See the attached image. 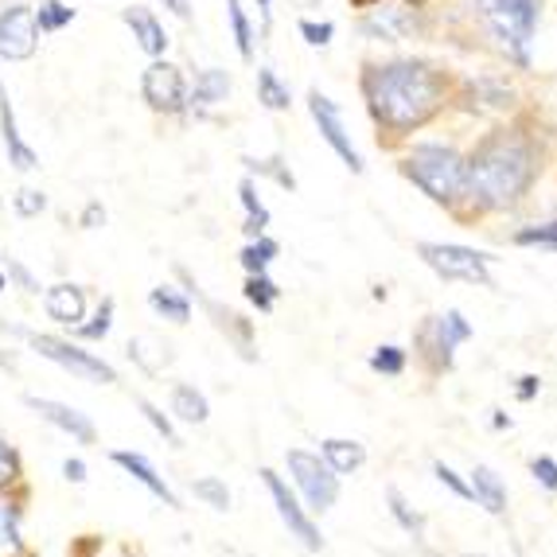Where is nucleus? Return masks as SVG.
<instances>
[{
	"label": "nucleus",
	"instance_id": "obj_1",
	"mask_svg": "<svg viewBox=\"0 0 557 557\" xmlns=\"http://www.w3.org/2000/svg\"><path fill=\"white\" fill-rule=\"evenodd\" d=\"M362 90H367L374 121H382L394 133H413L445 102L441 71L429 63H418V59L371 66L367 78H362Z\"/></svg>",
	"mask_w": 557,
	"mask_h": 557
},
{
	"label": "nucleus",
	"instance_id": "obj_2",
	"mask_svg": "<svg viewBox=\"0 0 557 557\" xmlns=\"http://www.w3.org/2000/svg\"><path fill=\"white\" fill-rule=\"evenodd\" d=\"M534 149L519 133H495L468 160V196L483 207H511L534 180Z\"/></svg>",
	"mask_w": 557,
	"mask_h": 557
},
{
	"label": "nucleus",
	"instance_id": "obj_3",
	"mask_svg": "<svg viewBox=\"0 0 557 557\" xmlns=\"http://www.w3.org/2000/svg\"><path fill=\"white\" fill-rule=\"evenodd\" d=\"M401 168L433 203L453 207L468 196V160L445 145H418Z\"/></svg>",
	"mask_w": 557,
	"mask_h": 557
},
{
	"label": "nucleus",
	"instance_id": "obj_4",
	"mask_svg": "<svg viewBox=\"0 0 557 557\" xmlns=\"http://www.w3.org/2000/svg\"><path fill=\"white\" fill-rule=\"evenodd\" d=\"M480 16L503 55L527 66L530 44H534V32H539L542 0H480Z\"/></svg>",
	"mask_w": 557,
	"mask_h": 557
},
{
	"label": "nucleus",
	"instance_id": "obj_5",
	"mask_svg": "<svg viewBox=\"0 0 557 557\" xmlns=\"http://www.w3.org/2000/svg\"><path fill=\"white\" fill-rule=\"evenodd\" d=\"M418 253L437 277L492 288V258L472 250V246H456V242H421Z\"/></svg>",
	"mask_w": 557,
	"mask_h": 557
},
{
	"label": "nucleus",
	"instance_id": "obj_6",
	"mask_svg": "<svg viewBox=\"0 0 557 557\" xmlns=\"http://www.w3.org/2000/svg\"><path fill=\"white\" fill-rule=\"evenodd\" d=\"M285 465H288L293 483H297V492L305 495L308 511H317V515L332 511L335 499H339V475L327 468V460L305 453V448H288Z\"/></svg>",
	"mask_w": 557,
	"mask_h": 557
},
{
	"label": "nucleus",
	"instance_id": "obj_7",
	"mask_svg": "<svg viewBox=\"0 0 557 557\" xmlns=\"http://www.w3.org/2000/svg\"><path fill=\"white\" fill-rule=\"evenodd\" d=\"M32 347H36L44 359L59 362L63 371L78 374V379H86V382H106V386L117 382V371H113L110 362L98 359L94 351H83V347L71 344V339H59V335H32Z\"/></svg>",
	"mask_w": 557,
	"mask_h": 557
},
{
	"label": "nucleus",
	"instance_id": "obj_8",
	"mask_svg": "<svg viewBox=\"0 0 557 557\" xmlns=\"http://www.w3.org/2000/svg\"><path fill=\"white\" fill-rule=\"evenodd\" d=\"M261 483H265V492H270L273 507H277V515L288 527V534H293L305 549L324 546V539H320V530H317V522H312V515H308V507H300V499L288 492V483L281 480L273 468H261Z\"/></svg>",
	"mask_w": 557,
	"mask_h": 557
},
{
	"label": "nucleus",
	"instance_id": "obj_9",
	"mask_svg": "<svg viewBox=\"0 0 557 557\" xmlns=\"http://www.w3.org/2000/svg\"><path fill=\"white\" fill-rule=\"evenodd\" d=\"M308 110H312V121H317V129H320V137L327 140L335 149V157L344 160L351 172H362V157H359V149L351 145V137H347V129H344V113H339V106L327 98V94H320V90H312L308 94Z\"/></svg>",
	"mask_w": 557,
	"mask_h": 557
},
{
	"label": "nucleus",
	"instance_id": "obj_10",
	"mask_svg": "<svg viewBox=\"0 0 557 557\" xmlns=\"http://www.w3.org/2000/svg\"><path fill=\"white\" fill-rule=\"evenodd\" d=\"M39 47L36 9L28 4H9L0 12V59H32Z\"/></svg>",
	"mask_w": 557,
	"mask_h": 557
},
{
	"label": "nucleus",
	"instance_id": "obj_11",
	"mask_svg": "<svg viewBox=\"0 0 557 557\" xmlns=\"http://www.w3.org/2000/svg\"><path fill=\"white\" fill-rule=\"evenodd\" d=\"M140 94H145V102L160 113H176L184 110L187 102V86H184V75H180V66L172 63H152L145 75H140Z\"/></svg>",
	"mask_w": 557,
	"mask_h": 557
},
{
	"label": "nucleus",
	"instance_id": "obj_12",
	"mask_svg": "<svg viewBox=\"0 0 557 557\" xmlns=\"http://www.w3.org/2000/svg\"><path fill=\"white\" fill-rule=\"evenodd\" d=\"M468 339H472V324H468L465 312H456V308H448L445 317H433L421 327V344L437 355V367H445V371L453 367L456 347L468 344Z\"/></svg>",
	"mask_w": 557,
	"mask_h": 557
},
{
	"label": "nucleus",
	"instance_id": "obj_13",
	"mask_svg": "<svg viewBox=\"0 0 557 557\" xmlns=\"http://www.w3.org/2000/svg\"><path fill=\"white\" fill-rule=\"evenodd\" d=\"M28 409H36L47 425H55L59 433L75 437L78 445H94V437H98L94 421L86 413H78L75 406H63V401H51V398H28Z\"/></svg>",
	"mask_w": 557,
	"mask_h": 557
},
{
	"label": "nucleus",
	"instance_id": "obj_14",
	"mask_svg": "<svg viewBox=\"0 0 557 557\" xmlns=\"http://www.w3.org/2000/svg\"><path fill=\"white\" fill-rule=\"evenodd\" d=\"M44 308L55 324L75 327L78 320H86V293L78 285H51L44 293Z\"/></svg>",
	"mask_w": 557,
	"mask_h": 557
},
{
	"label": "nucleus",
	"instance_id": "obj_15",
	"mask_svg": "<svg viewBox=\"0 0 557 557\" xmlns=\"http://www.w3.org/2000/svg\"><path fill=\"white\" fill-rule=\"evenodd\" d=\"M0 133H4V149H9V164H16L20 172H32L39 164V157L32 152V145L20 137L16 129V113H12V102L9 94L0 90Z\"/></svg>",
	"mask_w": 557,
	"mask_h": 557
},
{
	"label": "nucleus",
	"instance_id": "obj_16",
	"mask_svg": "<svg viewBox=\"0 0 557 557\" xmlns=\"http://www.w3.org/2000/svg\"><path fill=\"white\" fill-rule=\"evenodd\" d=\"M113 465H117V468H125V472H129L137 483H145V487H149V492L157 495V499H164L168 507H180L176 492H172V487H168V480H164V475H160L157 468H152L149 460H145V456H140V453H113Z\"/></svg>",
	"mask_w": 557,
	"mask_h": 557
},
{
	"label": "nucleus",
	"instance_id": "obj_17",
	"mask_svg": "<svg viewBox=\"0 0 557 557\" xmlns=\"http://www.w3.org/2000/svg\"><path fill=\"white\" fill-rule=\"evenodd\" d=\"M125 24H129L133 39H137V47L145 51V55H164V47H168V36H164V24H160L157 16H152L149 9H125Z\"/></svg>",
	"mask_w": 557,
	"mask_h": 557
},
{
	"label": "nucleus",
	"instance_id": "obj_18",
	"mask_svg": "<svg viewBox=\"0 0 557 557\" xmlns=\"http://www.w3.org/2000/svg\"><path fill=\"white\" fill-rule=\"evenodd\" d=\"M468 487H472V499L480 503L487 515H503V511H507V487H503V480H499V472H495V468L475 465L472 483H468Z\"/></svg>",
	"mask_w": 557,
	"mask_h": 557
},
{
	"label": "nucleus",
	"instance_id": "obj_19",
	"mask_svg": "<svg viewBox=\"0 0 557 557\" xmlns=\"http://www.w3.org/2000/svg\"><path fill=\"white\" fill-rule=\"evenodd\" d=\"M24 530H20V503L0 492V557H24Z\"/></svg>",
	"mask_w": 557,
	"mask_h": 557
},
{
	"label": "nucleus",
	"instance_id": "obj_20",
	"mask_svg": "<svg viewBox=\"0 0 557 557\" xmlns=\"http://www.w3.org/2000/svg\"><path fill=\"white\" fill-rule=\"evenodd\" d=\"M324 460L335 475H351L367 465V448L359 441H347V437H327L324 441Z\"/></svg>",
	"mask_w": 557,
	"mask_h": 557
},
{
	"label": "nucleus",
	"instance_id": "obj_21",
	"mask_svg": "<svg viewBox=\"0 0 557 557\" xmlns=\"http://www.w3.org/2000/svg\"><path fill=\"white\" fill-rule=\"evenodd\" d=\"M226 94H231V75L219 71V66H211V71H199L196 75V86H191V98H187V102L196 106V110H207V106L223 102Z\"/></svg>",
	"mask_w": 557,
	"mask_h": 557
},
{
	"label": "nucleus",
	"instance_id": "obj_22",
	"mask_svg": "<svg viewBox=\"0 0 557 557\" xmlns=\"http://www.w3.org/2000/svg\"><path fill=\"white\" fill-rule=\"evenodd\" d=\"M172 413H176L180 421H187V425H203V421L211 418V406H207V398L196 386L176 382V386H172Z\"/></svg>",
	"mask_w": 557,
	"mask_h": 557
},
{
	"label": "nucleus",
	"instance_id": "obj_23",
	"mask_svg": "<svg viewBox=\"0 0 557 557\" xmlns=\"http://www.w3.org/2000/svg\"><path fill=\"white\" fill-rule=\"evenodd\" d=\"M149 308L157 312V317L172 320V324H187V320H191V300H187L184 293H180V288H172V285L152 288Z\"/></svg>",
	"mask_w": 557,
	"mask_h": 557
},
{
	"label": "nucleus",
	"instance_id": "obj_24",
	"mask_svg": "<svg viewBox=\"0 0 557 557\" xmlns=\"http://www.w3.org/2000/svg\"><path fill=\"white\" fill-rule=\"evenodd\" d=\"M386 503H391V515H394V522H398L401 530H406L409 539H425V515H418L413 511V507H409L406 499H401V492L398 487H391V492H386Z\"/></svg>",
	"mask_w": 557,
	"mask_h": 557
},
{
	"label": "nucleus",
	"instance_id": "obj_25",
	"mask_svg": "<svg viewBox=\"0 0 557 557\" xmlns=\"http://www.w3.org/2000/svg\"><path fill=\"white\" fill-rule=\"evenodd\" d=\"M238 196H242V207H246V234H250V238L265 234V226H270V211H265V203L258 199V191H253L250 180H242Z\"/></svg>",
	"mask_w": 557,
	"mask_h": 557
},
{
	"label": "nucleus",
	"instance_id": "obj_26",
	"mask_svg": "<svg viewBox=\"0 0 557 557\" xmlns=\"http://www.w3.org/2000/svg\"><path fill=\"white\" fill-rule=\"evenodd\" d=\"M258 102L265 106V110H288V86L273 75L270 66L258 71Z\"/></svg>",
	"mask_w": 557,
	"mask_h": 557
},
{
	"label": "nucleus",
	"instance_id": "obj_27",
	"mask_svg": "<svg viewBox=\"0 0 557 557\" xmlns=\"http://www.w3.org/2000/svg\"><path fill=\"white\" fill-rule=\"evenodd\" d=\"M273 258H277V242L265 238V234H258V242H250V246L242 250V265H246V273H265Z\"/></svg>",
	"mask_w": 557,
	"mask_h": 557
},
{
	"label": "nucleus",
	"instance_id": "obj_28",
	"mask_svg": "<svg viewBox=\"0 0 557 557\" xmlns=\"http://www.w3.org/2000/svg\"><path fill=\"white\" fill-rule=\"evenodd\" d=\"M75 20V9H66L63 0H44L36 9V28L39 32H63Z\"/></svg>",
	"mask_w": 557,
	"mask_h": 557
},
{
	"label": "nucleus",
	"instance_id": "obj_29",
	"mask_svg": "<svg viewBox=\"0 0 557 557\" xmlns=\"http://www.w3.org/2000/svg\"><path fill=\"white\" fill-rule=\"evenodd\" d=\"M110 327H113V300H102L90 320H78L75 335H78V339H106V335H110Z\"/></svg>",
	"mask_w": 557,
	"mask_h": 557
},
{
	"label": "nucleus",
	"instance_id": "obj_30",
	"mask_svg": "<svg viewBox=\"0 0 557 557\" xmlns=\"http://www.w3.org/2000/svg\"><path fill=\"white\" fill-rule=\"evenodd\" d=\"M226 12H231V28H234V44H238V55L250 59L253 55V36H250V20L242 12V0H226Z\"/></svg>",
	"mask_w": 557,
	"mask_h": 557
},
{
	"label": "nucleus",
	"instance_id": "obj_31",
	"mask_svg": "<svg viewBox=\"0 0 557 557\" xmlns=\"http://www.w3.org/2000/svg\"><path fill=\"white\" fill-rule=\"evenodd\" d=\"M277 293H281V288L273 285L265 273H250V281H246V297H250L261 312H270V308L277 305Z\"/></svg>",
	"mask_w": 557,
	"mask_h": 557
},
{
	"label": "nucleus",
	"instance_id": "obj_32",
	"mask_svg": "<svg viewBox=\"0 0 557 557\" xmlns=\"http://www.w3.org/2000/svg\"><path fill=\"white\" fill-rule=\"evenodd\" d=\"M191 492H196V499H203L207 507H214V511H226V507H231V492H226V483H219L214 475L196 480L191 483Z\"/></svg>",
	"mask_w": 557,
	"mask_h": 557
},
{
	"label": "nucleus",
	"instance_id": "obj_33",
	"mask_svg": "<svg viewBox=\"0 0 557 557\" xmlns=\"http://www.w3.org/2000/svg\"><path fill=\"white\" fill-rule=\"evenodd\" d=\"M371 371L374 374H401V371H406V351H401V347H394V344L374 347Z\"/></svg>",
	"mask_w": 557,
	"mask_h": 557
},
{
	"label": "nucleus",
	"instance_id": "obj_34",
	"mask_svg": "<svg viewBox=\"0 0 557 557\" xmlns=\"http://www.w3.org/2000/svg\"><path fill=\"white\" fill-rule=\"evenodd\" d=\"M137 409L145 413V421H149L152 429H157L160 437L168 441V445H180V437H176V429H172V421H168V413H160L152 401H145V398H137Z\"/></svg>",
	"mask_w": 557,
	"mask_h": 557
},
{
	"label": "nucleus",
	"instance_id": "obj_35",
	"mask_svg": "<svg viewBox=\"0 0 557 557\" xmlns=\"http://www.w3.org/2000/svg\"><path fill=\"white\" fill-rule=\"evenodd\" d=\"M519 246H546V250H557V223H546V226H527L519 231Z\"/></svg>",
	"mask_w": 557,
	"mask_h": 557
},
{
	"label": "nucleus",
	"instance_id": "obj_36",
	"mask_svg": "<svg viewBox=\"0 0 557 557\" xmlns=\"http://www.w3.org/2000/svg\"><path fill=\"white\" fill-rule=\"evenodd\" d=\"M16 214H24V219H36V214L47 211V196L44 191H36V187H24V191H16Z\"/></svg>",
	"mask_w": 557,
	"mask_h": 557
},
{
	"label": "nucleus",
	"instance_id": "obj_37",
	"mask_svg": "<svg viewBox=\"0 0 557 557\" xmlns=\"http://www.w3.org/2000/svg\"><path fill=\"white\" fill-rule=\"evenodd\" d=\"M20 480V456H16V448L9 445V441L0 437V492L9 487V483H16Z\"/></svg>",
	"mask_w": 557,
	"mask_h": 557
},
{
	"label": "nucleus",
	"instance_id": "obj_38",
	"mask_svg": "<svg viewBox=\"0 0 557 557\" xmlns=\"http://www.w3.org/2000/svg\"><path fill=\"white\" fill-rule=\"evenodd\" d=\"M433 475H437L441 487H448V492H453L456 499H472V487H468V483L460 480V475H456L453 468L445 465V460H437V465H433Z\"/></svg>",
	"mask_w": 557,
	"mask_h": 557
},
{
	"label": "nucleus",
	"instance_id": "obj_39",
	"mask_svg": "<svg viewBox=\"0 0 557 557\" xmlns=\"http://www.w3.org/2000/svg\"><path fill=\"white\" fill-rule=\"evenodd\" d=\"M530 475H534L546 492H557V460L554 456H534V460H530Z\"/></svg>",
	"mask_w": 557,
	"mask_h": 557
},
{
	"label": "nucleus",
	"instance_id": "obj_40",
	"mask_svg": "<svg viewBox=\"0 0 557 557\" xmlns=\"http://www.w3.org/2000/svg\"><path fill=\"white\" fill-rule=\"evenodd\" d=\"M300 36H305L312 47H327V44H332V36H335V28H332V24H312V20H300Z\"/></svg>",
	"mask_w": 557,
	"mask_h": 557
},
{
	"label": "nucleus",
	"instance_id": "obj_41",
	"mask_svg": "<svg viewBox=\"0 0 557 557\" xmlns=\"http://www.w3.org/2000/svg\"><path fill=\"white\" fill-rule=\"evenodd\" d=\"M542 391V379H539V374H522V379H519V391H515V394H519V401H534V394H539Z\"/></svg>",
	"mask_w": 557,
	"mask_h": 557
},
{
	"label": "nucleus",
	"instance_id": "obj_42",
	"mask_svg": "<svg viewBox=\"0 0 557 557\" xmlns=\"http://www.w3.org/2000/svg\"><path fill=\"white\" fill-rule=\"evenodd\" d=\"M9 273L12 277L20 281V288H28V293H39V285H36V277H32L28 270H24V265H16V261H9Z\"/></svg>",
	"mask_w": 557,
	"mask_h": 557
},
{
	"label": "nucleus",
	"instance_id": "obj_43",
	"mask_svg": "<svg viewBox=\"0 0 557 557\" xmlns=\"http://www.w3.org/2000/svg\"><path fill=\"white\" fill-rule=\"evenodd\" d=\"M63 475L71 483H83L86 480V465H83V460H63Z\"/></svg>",
	"mask_w": 557,
	"mask_h": 557
},
{
	"label": "nucleus",
	"instance_id": "obj_44",
	"mask_svg": "<svg viewBox=\"0 0 557 557\" xmlns=\"http://www.w3.org/2000/svg\"><path fill=\"white\" fill-rule=\"evenodd\" d=\"M98 223H106V211H102L98 203H90V207L83 211V226H98Z\"/></svg>",
	"mask_w": 557,
	"mask_h": 557
},
{
	"label": "nucleus",
	"instance_id": "obj_45",
	"mask_svg": "<svg viewBox=\"0 0 557 557\" xmlns=\"http://www.w3.org/2000/svg\"><path fill=\"white\" fill-rule=\"evenodd\" d=\"M164 9H172L180 20H187V16H191V4H187V0H164Z\"/></svg>",
	"mask_w": 557,
	"mask_h": 557
},
{
	"label": "nucleus",
	"instance_id": "obj_46",
	"mask_svg": "<svg viewBox=\"0 0 557 557\" xmlns=\"http://www.w3.org/2000/svg\"><path fill=\"white\" fill-rule=\"evenodd\" d=\"M492 425H495V429H511V418H507L503 409H492Z\"/></svg>",
	"mask_w": 557,
	"mask_h": 557
},
{
	"label": "nucleus",
	"instance_id": "obj_47",
	"mask_svg": "<svg viewBox=\"0 0 557 557\" xmlns=\"http://www.w3.org/2000/svg\"><path fill=\"white\" fill-rule=\"evenodd\" d=\"M270 4H273V0H258V9H261V16H270Z\"/></svg>",
	"mask_w": 557,
	"mask_h": 557
},
{
	"label": "nucleus",
	"instance_id": "obj_48",
	"mask_svg": "<svg viewBox=\"0 0 557 557\" xmlns=\"http://www.w3.org/2000/svg\"><path fill=\"white\" fill-rule=\"evenodd\" d=\"M0 288H4V270H0Z\"/></svg>",
	"mask_w": 557,
	"mask_h": 557
},
{
	"label": "nucleus",
	"instance_id": "obj_49",
	"mask_svg": "<svg viewBox=\"0 0 557 557\" xmlns=\"http://www.w3.org/2000/svg\"><path fill=\"white\" fill-rule=\"evenodd\" d=\"M460 557H483V554H460Z\"/></svg>",
	"mask_w": 557,
	"mask_h": 557
}]
</instances>
